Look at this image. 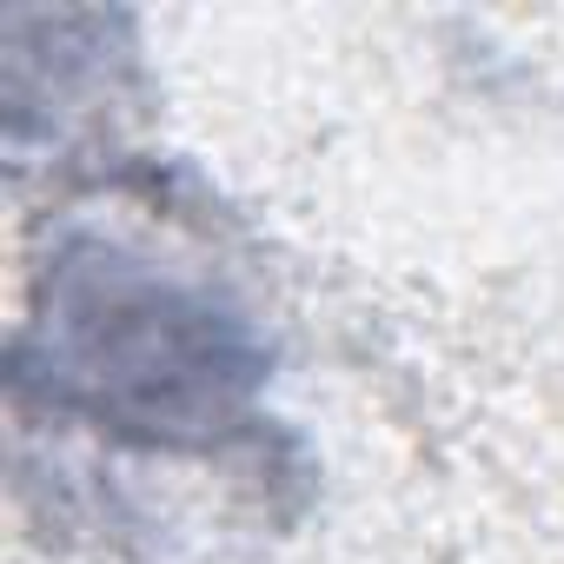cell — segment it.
Listing matches in <instances>:
<instances>
[{
	"mask_svg": "<svg viewBox=\"0 0 564 564\" xmlns=\"http://www.w3.org/2000/svg\"><path fill=\"white\" fill-rule=\"evenodd\" d=\"M8 386L28 425L61 419L160 458H226L272 425V352L252 313L94 226L61 232L34 265Z\"/></svg>",
	"mask_w": 564,
	"mask_h": 564,
	"instance_id": "obj_1",
	"label": "cell"
}]
</instances>
